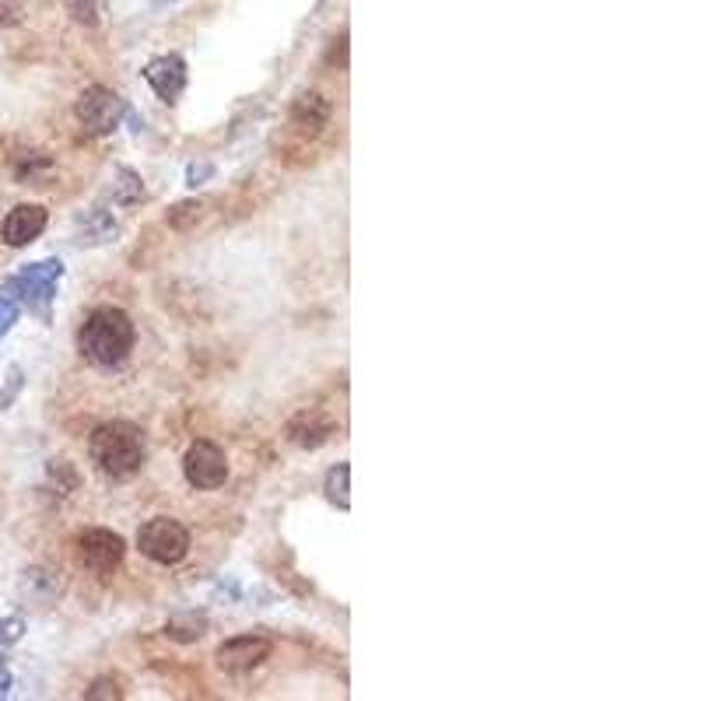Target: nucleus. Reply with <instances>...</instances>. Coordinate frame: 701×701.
Instances as JSON below:
<instances>
[{"mask_svg": "<svg viewBox=\"0 0 701 701\" xmlns=\"http://www.w3.org/2000/svg\"><path fill=\"white\" fill-rule=\"evenodd\" d=\"M78 348L88 362H95L102 369H113L127 362V354L134 351V323L123 309L113 305H99V309L88 313V319L78 330Z\"/></svg>", "mask_w": 701, "mask_h": 701, "instance_id": "obj_1", "label": "nucleus"}, {"mask_svg": "<svg viewBox=\"0 0 701 701\" xmlns=\"http://www.w3.org/2000/svg\"><path fill=\"white\" fill-rule=\"evenodd\" d=\"M88 453L102 474L110 477H131L144 466L148 445H144V431L131 421H105L88 439Z\"/></svg>", "mask_w": 701, "mask_h": 701, "instance_id": "obj_2", "label": "nucleus"}, {"mask_svg": "<svg viewBox=\"0 0 701 701\" xmlns=\"http://www.w3.org/2000/svg\"><path fill=\"white\" fill-rule=\"evenodd\" d=\"M137 547L144 558H151L158 565H176L186 558L190 551V533L183 523H176L169 516H158L148 519L140 530H137Z\"/></svg>", "mask_w": 701, "mask_h": 701, "instance_id": "obj_3", "label": "nucleus"}, {"mask_svg": "<svg viewBox=\"0 0 701 701\" xmlns=\"http://www.w3.org/2000/svg\"><path fill=\"white\" fill-rule=\"evenodd\" d=\"M123 113H127V105H123V99L113 92V88H102V84H92V88H84L78 105H75V116L78 123L88 131V134H95V137H105V134H113L120 127V120Z\"/></svg>", "mask_w": 701, "mask_h": 701, "instance_id": "obj_4", "label": "nucleus"}, {"mask_svg": "<svg viewBox=\"0 0 701 701\" xmlns=\"http://www.w3.org/2000/svg\"><path fill=\"white\" fill-rule=\"evenodd\" d=\"M60 274H64V263H60V260L32 263V267H25L22 274H14V278L4 284V292L14 295L18 302H25V305H35V309H43V305L53 298V292H57Z\"/></svg>", "mask_w": 701, "mask_h": 701, "instance_id": "obj_5", "label": "nucleus"}, {"mask_svg": "<svg viewBox=\"0 0 701 701\" xmlns=\"http://www.w3.org/2000/svg\"><path fill=\"white\" fill-rule=\"evenodd\" d=\"M183 474H186V480L193 484L196 491H214V488H222L225 477H228V460H225V453L218 445L201 439V442H193L186 449Z\"/></svg>", "mask_w": 701, "mask_h": 701, "instance_id": "obj_6", "label": "nucleus"}, {"mask_svg": "<svg viewBox=\"0 0 701 701\" xmlns=\"http://www.w3.org/2000/svg\"><path fill=\"white\" fill-rule=\"evenodd\" d=\"M123 554H127V544L113 530H84L78 536V562L99 575H110L123 562Z\"/></svg>", "mask_w": 701, "mask_h": 701, "instance_id": "obj_7", "label": "nucleus"}, {"mask_svg": "<svg viewBox=\"0 0 701 701\" xmlns=\"http://www.w3.org/2000/svg\"><path fill=\"white\" fill-rule=\"evenodd\" d=\"M271 638L263 635H239V638H228L222 649H218V667L225 674H246L260 667L263 659H271Z\"/></svg>", "mask_w": 701, "mask_h": 701, "instance_id": "obj_8", "label": "nucleus"}, {"mask_svg": "<svg viewBox=\"0 0 701 701\" xmlns=\"http://www.w3.org/2000/svg\"><path fill=\"white\" fill-rule=\"evenodd\" d=\"M144 78H148L158 99L176 102L186 88V60L176 57V53H169V57H155L148 67H144Z\"/></svg>", "mask_w": 701, "mask_h": 701, "instance_id": "obj_9", "label": "nucleus"}, {"mask_svg": "<svg viewBox=\"0 0 701 701\" xmlns=\"http://www.w3.org/2000/svg\"><path fill=\"white\" fill-rule=\"evenodd\" d=\"M46 222H49L46 207H39V204H18L8 214V218H4V225H0V236H4L8 246H29L32 239L43 236Z\"/></svg>", "mask_w": 701, "mask_h": 701, "instance_id": "obj_10", "label": "nucleus"}, {"mask_svg": "<svg viewBox=\"0 0 701 701\" xmlns=\"http://www.w3.org/2000/svg\"><path fill=\"white\" fill-rule=\"evenodd\" d=\"M333 436V421L316 415V410H309V415H298L287 421V442L298 445V449H319L323 442H327Z\"/></svg>", "mask_w": 701, "mask_h": 701, "instance_id": "obj_11", "label": "nucleus"}, {"mask_svg": "<svg viewBox=\"0 0 701 701\" xmlns=\"http://www.w3.org/2000/svg\"><path fill=\"white\" fill-rule=\"evenodd\" d=\"M330 113H333L330 102L323 99L319 92H305L292 105V123H295L298 131H305V134H319L330 123Z\"/></svg>", "mask_w": 701, "mask_h": 701, "instance_id": "obj_12", "label": "nucleus"}, {"mask_svg": "<svg viewBox=\"0 0 701 701\" xmlns=\"http://www.w3.org/2000/svg\"><path fill=\"white\" fill-rule=\"evenodd\" d=\"M22 592H29L35 603H49L60 592V583L53 579L49 572L32 568V572H25V579H22Z\"/></svg>", "mask_w": 701, "mask_h": 701, "instance_id": "obj_13", "label": "nucleus"}, {"mask_svg": "<svg viewBox=\"0 0 701 701\" xmlns=\"http://www.w3.org/2000/svg\"><path fill=\"white\" fill-rule=\"evenodd\" d=\"M207 632V618L204 614H179L166 624V635L172 642H196Z\"/></svg>", "mask_w": 701, "mask_h": 701, "instance_id": "obj_14", "label": "nucleus"}, {"mask_svg": "<svg viewBox=\"0 0 701 701\" xmlns=\"http://www.w3.org/2000/svg\"><path fill=\"white\" fill-rule=\"evenodd\" d=\"M348 480H351V466L337 463L333 471L327 474V498L340 509H351V495H348Z\"/></svg>", "mask_w": 701, "mask_h": 701, "instance_id": "obj_15", "label": "nucleus"}, {"mask_svg": "<svg viewBox=\"0 0 701 701\" xmlns=\"http://www.w3.org/2000/svg\"><path fill=\"white\" fill-rule=\"evenodd\" d=\"M144 196V186H140V179L131 172V169H120L116 172V183H113V201L116 204H134Z\"/></svg>", "mask_w": 701, "mask_h": 701, "instance_id": "obj_16", "label": "nucleus"}, {"mask_svg": "<svg viewBox=\"0 0 701 701\" xmlns=\"http://www.w3.org/2000/svg\"><path fill=\"white\" fill-rule=\"evenodd\" d=\"M204 207H207V201H183V204H176V207L169 211V222H172L176 228H190L193 222L204 218Z\"/></svg>", "mask_w": 701, "mask_h": 701, "instance_id": "obj_17", "label": "nucleus"}, {"mask_svg": "<svg viewBox=\"0 0 701 701\" xmlns=\"http://www.w3.org/2000/svg\"><path fill=\"white\" fill-rule=\"evenodd\" d=\"M67 11L81 25H95L99 22V0H67Z\"/></svg>", "mask_w": 701, "mask_h": 701, "instance_id": "obj_18", "label": "nucleus"}, {"mask_svg": "<svg viewBox=\"0 0 701 701\" xmlns=\"http://www.w3.org/2000/svg\"><path fill=\"white\" fill-rule=\"evenodd\" d=\"M18 313H22V302H18L14 295H8V292H0V337L14 327Z\"/></svg>", "mask_w": 701, "mask_h": 701, "instance_id": "obj_19", "label": "nucleus"}, {"mask_svg": "<svg viewBox=\"0 0 701 701\" xmlns=\"http://www.w3.org/2000/svg\"><path fill=\"white\" fill-rule=\"evenodd\" d=\"M39 169H49V158H43V151H32L29 158H22V166H18V179H32Z\"/></svg>", "mask_w": 701, "mask_h": 701, "instance_id": "obj_20", "label": "nucleus"}, {"mask_svg": "<svg viewBox=\"0 0 701 701\" xmlns=\"http://www.w3.org/2000/svg\"><path fill=\"white\" fill-rule=\"evenodd\" d=\"M22 632H25L22 618H4V621H0V642H18V638H22Z\"/></svg>", "mask_w": 701, "mask_h": 701, "instance_id": "obj_21", "label": "nucleus"}, {"mask_svg": "<svg viewBox=\"0 0 701 701\" xmlns=\"http://www.w3.org/2000/svg\"><path fill=\"white\" fill-rule=\"evenodd\" d=\"M18 14H22V11H18V4H11V0H0V29H4V25H14V22H18Z\"/></svg>", "mask_w": 701, "mask_h": 701, "instance_id": "obj_22", "label": "nucleus"}, {"mask_svg": "<svg viewBox=\"0 0 701 701\" xmlns=\"http://www.w3.org/2000/svg\"><path fill=\"white\" fill-rule=\"evenodd\" d=\"M214 169L211 166H190V172H186V179H190V186H196V183H201V179H207Z\"/></svg>", "mask_w": 701, "mask_h": 701, "instance_id": "obj_23", "label": "nucleus"}, {"mask_svg": "<svg viewBox=\"0 0 701 701\" xmlns=\"http://www.w3.org/2000/svg\"><path fill=\"white\" fill-rule=\"evenodd\" d=\"M155 4H172V0H155Z\"/></svg>", "mask_w": 701, "mask_h": 701, "instance_id": "obj_24", "label": "nucleus"}, {"mask_svg": "<svg viewBox=\"0 0 701 701\" xmlns=\"http://www.w3.org/2000/svg\"><path fill=\"white\" fill-rule=\"evenodd\" d=\"M0 407H4V397H0Z\"/></svg>", "mask_w": 701, "mask_h": 701, "instance_id": "obj_25", "label": "nucleus"}]
</instances>
